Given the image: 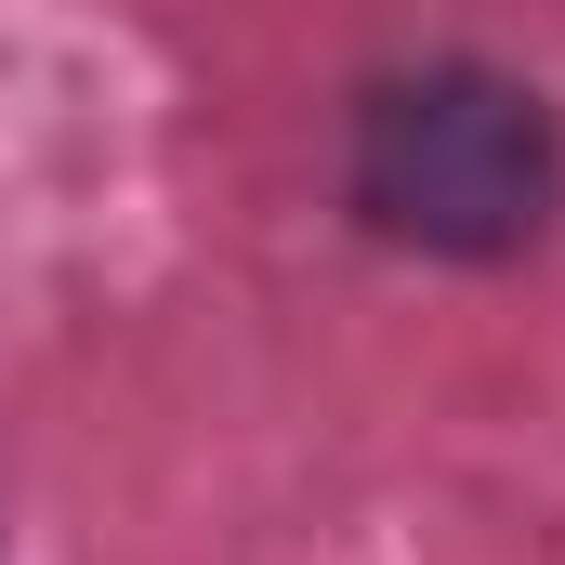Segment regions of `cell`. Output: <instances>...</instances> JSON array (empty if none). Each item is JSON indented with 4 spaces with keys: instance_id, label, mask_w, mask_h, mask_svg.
I'll return each mask as SVG.
<instances>
[{
    "instance_id": "1",
    "label": "cell",
    "mask_w": 565,
    "mask_h": 565,
    "mask_svg": "<svg viewBox=\"0 0 565 565\" xmlns=\"http://www.w3.org/2000/svg\"><path fill=\"white\" fill-rule=\"evenodd\" d=\"M342 184L355 211L395 237V250H447V264H500L553 224L565 198V132L553 106L500 66H408L355 106L342 145Z\"/></svg>"
}]
</instances>
